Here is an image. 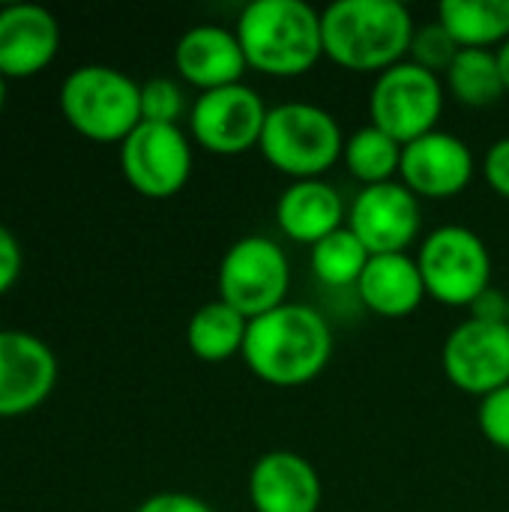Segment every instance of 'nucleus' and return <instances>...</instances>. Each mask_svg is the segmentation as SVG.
Returning <instances> with one entry per match:
<instances>
[{
	"label": "nucleus",
	"mask_w": 509,
	"mask_h": 512,
	"mask_svg": "<svg viewBox=\"0 0 509 512\" xmlns=\"http://www.w3.org/2000/svg\"><path fill=\"white\" fill-rule=\"evenodd\" d=\"M333 357V330L306 303H285L249 321L243 360L270 387H303L315 381Z\"/></svg>",
	"instance_id": "1"
},
{
	"label": "nucleus",
	"mask_w": 509,
	"mask_h": 512,
	"mask_svg": "<svg viewBox=\"0 0 509 512\" xmlns=\"http://www.w3.org/2000/svg\"><path fill=\"white\" fill-rule=\"evenodd\" d=\"M414 15L402 0H336L321 12L324 57L351 72H384L405 60Z\"/></svg>",
	"instance_id": "2"
},
{
	"label": "nucleus",
	"mask_w": 509,
	"mask_h": 512,
	"mask_svg": "<svg viewBox=\"0 0 509 512\" xmlns=\"http://www.w3.org/2000/svg\"><path fill=\"white\" fill-rule=\"evenodd\" d=\"M234 33L249 69L270 78H297L324 57L321 12L306 0H252Z\"/></svg>",
	"instance_id": "3"
},
{
	"label": "nucleus",
	"mask_w": 509,
	"mask_h": 512,
	"mask_svg": "<svg viewBox=\"0 0 509 512\" xmlns=\"http://www.w3.org/2000/svg\"><path fill=\"white\" fill-rule=\"evenodd\" d=\"M57 102L63 120L99 144H123L141 123V84L105 63L72 69L60 84Z\"/></svg>",
	"instance_id": "4"
},
{
	"label": "nucleus",
	"mask_w": 509,
	"mask_h": 512,
	"mask_svg": "<svg viewBox=\"0 0 509 512\" xmlns=\"http://www.w3.org/2000/svg\"><path fill=\"white\" fill-rule=\"evenodd\" d=\"M261 156L291 180L324 177L345 150L339 120L315 102H282L267 111Z\"/></svg>",
	"instance_id": "5"
},
{
	"label": "nucleus",
	"mask_w": 509,
	"mask_h": 512,
	"mask_svg": "<svg viewBox=\"0 0 509 512\" xmlns=\"http://www.w3.org/2000/svg\"><path fill=\"white\" fill-rule=\"evenodd\" d=\"M219 300L237 309L246 321H255L288 300L291 264L285 249L261 234L240 237L228 246L216 273Z\"/></svg>",
	"instance_id": "6"
},
{
	"label": "nucleus",
	"mask_w": 509,
	"mask_h": 512,
	"mask_svg": "<svg viewBox=\"0 0 509 512\" xmlns=\"http://www.w3.org/2000/svg\"><path fill=\"white\" fill-rule=\"evenodd\" d=\"M426 294L444 306H471L492 288V255L486 240L465 225H441L417 249Z\"/></svg>",
	"instance_id": "7"
},
{
	"label": "nucleus",
	"mask_w": 509,
	"mask_h": 512,
	"mask_svg": "<svg viewBox=\"0 0 509 512\" xmlns=\"http://www.w3.org/2000/svg\"><path fill=\"white\" fill-rule=\"evenodd\" d=\"M444 111V81L441 75L402 60L384 69L369 93V117L372 126L408 144L426 132L438 129Z\"/></svg>",
	"instance_id": "8"
},
{
	"label": "nucleus",
	"mask_w": 509,
	"mask_h": 512,
	"mask_svg": "<svg viewBox=\"0 0 509 512\" xmlns=\"http://www.w3.org/2000/svg\"><path fill=\"white\" fill-rule=\"evenodd\" d=\"M120 171L138 195L174 198L192 177V141L180 126L141 120L120 144Z\"/></svg>",
	"instance_id": "9"
},
{
	"label": "nucleus",
	"mask_w": 509,
	"mask_h": 512,
	"mask_svg": "<svg viewBox=\"0 0 509 512\" xmlns=\"http://www.w3.org/2000/svg\"><path fill=\"white\" fill-rule=\"evenodd\" d=\"M267 111L258 90L240 81L201 93L189 111V132L213 156H240L261 144Z\"/></svg>",
	"instance_id": "10"
},
{
	"label": "nucleus",
	"mask_w": 509,
	"mask_h": 512,
	"mask_svg": "<svg viewBox=\"0 0 509 512\" xmlns=\"http://www.w3.org/2000/svg\"><path fill=\"white\" fill-rule=\"evenodd\" d=\"M441 363L447 381L468 393L486 399L489 393L509 384V324H489L468 318L450 330L441 348Z\"/></svg>",
	"instance_id": "11"
},
{
	"label": "nucleus",
	"mask_w": 509,
	"mask_h": 512,
	"mask_svg": "<svg viewBox=\"0 0 509 512\" xmlns=\"http://www.w3.org/2000/svg\"><path fill=\"white\" fill-rule=\"evenodd\" d=\"M420 222V198L402 180H390L378 186H363L348 207L345 225L357 234L369 255H387L408 252V246L420 234Z\"/></svg>",
	"instance_id": "12"
},
{
	"label": "nucleus",
	"mask_w": 509,
	"mask_h": 512,
	"mask_svg": "<svg viewBox=\"0 0 509 512\" xmlns=\"http://www.w3.org/2000/svg\"><path fill=\"white\" fill-rule=\"evenodd\" d=\"M477 159L468 141H462L453 132L435 129L426 132L402 147V165L399 180L417 195V198H456L468 189L474 180Z\"/></svg>",
	"instance_id": "13"
},
{
	"label": "nucleus",
	"mask_w": 509,
	"mask_h": 512,
	"mask_svg": "<svg viewBox=\"0 0 509 512\" xmlns=\"http://www.w3.org/2000/svg\"><path fill=\"white\" fill-rule=\"evenodd\" d=\"M57 387V357L27 330H0V420L33 414Z\"/></svg>",
	"instance_id": "14"
},
{
	"label": "nucleus",
	"mask_w": 509,
	"mask_h": 512,
	"mask_svg": "<svg viewBox=\"0 0 509 512\" xmlns=\"http://www.w3.org/2000/svg\"><path fill=\"white\" fill-rule=\"evenodd\" d=\"M60 21L36 3L0 6V75L24 81L45 72L60 51Z\"/></svg>",
	"instance_id": "15"
},
{
	"label": "nucleus",
	"mask_w": 509,
	"mask_h": 512,
	"mask_svg": "<svg viewBox=\"0 0 509 512\" xmlns=\"http://www.w3.org/2000/svg\"><path fill=\"white\" fill-rule=\"evenodd\" d=\"M321 477L315 465L294 450H270L249 471V501L255 512H318Z\"/></svg>",
	"instance_id": "16"
},
{
	"label": "nucleus",
	"mask_w": 509,
	"mask_h": 512,
	"mask_svg": "<svg viewBox=\"0 0 509 512\" xmlns=\"http://www.w3.org/2000/svg\"><path fill=\"white\" fill-rule=\"evenodd\" d=\"M174 69L186 84L207 93L240 84L249 63L234 30L219 24H198L177 39Z\"/></svg>",
	"instance_id": "17"
},
{
	"label": "nucleus",
	"mask_w": 509,
	"mask_h": 512,
	"mask_svg": "<svg viewBox=\"0 0 509 512\" xmlns=\"http://www.w3.org/2000/svg\"><path fill=\"white\" fill-rule=\"evenodd\" d=\"M348 210L333 183L324 177L318 180H291L279 201H276V225L279 231L300 243V246H315L333 231L345 228Z\"/></svg>",
	"instance_id": "18"
},
{
	"label": "nucleus",
	"mask_w": 509,
	"mask_h": 512,
	"mask_svg": "<svg viewBox=\"0 0 509 512\" xmlns=\"http://www.w3.org/2000/svg\"><path fill=\"white\" fill-rule=\"evenodd\" d=\"M357 294L372 315L390 321L414 315L420 303L429 297L417 255L408 252L372 255L357 282Z\"/></svg>",
	"instance_id": "19"
},
{
	"label": "nucleus",
	"mask_w": 509,
	"mask_h": 512,
	"mask_svg": "<svg viewBox=\"0 0 509 512\" xmlns=\"http://www.w3.org/2000/svg\"><path fill=\"white\" fill-rule=\"evenodd\" d=\"M249 321L219 297L195 309L186 324V345L204 363H225L243 354Z\"/></svg>",
	"instance_id": "20"
},
{
	"label": "nucleus",
	"mask_w": 509,
	"mask_h": 512,
	"mask_svg": "<svg viewBox=\"0 0 509 512\" xmlns=\"http://www.w3.org/2000/svg\"><path fill=\"white\" fill-rule=\"evenodd\" d=\"M438 21L459 48H501L509 39V0H444Z\"/></svg>",
	"instance_id": "21"
},
{
	"label": "nucleus",
	"mask_w": 509,
	"mask_h": 512,
	"mask_svg": "<svg viewBox=\"0 0 509 512\" xmlns=\"http://www.w3.org/2000/svg\"><path fill=\"white\" fill-rule=\"evenodd\" d=\"M402 147L405 144H399L396 138H390L387 132L369 123V126L354 129L345 138L342 162L354 180H360L363 186H378V183H390L399 177Z\"/></svg>",
	"instance_id": "22"
},
{
	"label": "nucleus",
	"mask_w": 509,
	"mask_h": 512,
	"mask_svg": "<svg viewBox=\"0 0 509 512\" xmlns=\"http://www.w3.org/2000/svg\"><path fill=\"white\" fill-rule=\"evenodd\" d=\"M444 78H447V90L462 105H471V108L495 105L507 93L498 54L489 48H462L453 66L444 72Z\"/></svg>",
	"instance_id": "23"
},
{
	"label": "nucleus",
	"mask_w": 509,
	"mask_h": 512,
	"mask_svg": "<svg viewBox=\"0 0 509 512\" xmlns=\"http://www.w3.org/2000/svg\"><path fill=\"white\" fill-rule=\"evenodd\" d=\"M369 249L357 240V234L345 225L324 237L321 243L312 246V273L321 285L327 288H348L360 282L366 264H369Z\"/></svg>",
	"instance_id": "24"
},
{
	"label": "nucleus",
	"mask_w": 509,
	"mask_h": 512,
	"mask_svg": "<svg viewBox=\"0 0 509 512\" xmlns=\"http://www.w3.org/2000/svg\"><path fill=\"white\" fill-rule=\"evenodd\" d=\"M459 42L450 36V30L441 24V21H429V24H420L414 30V39H411V51H408V60L441 75L453 66L456 54H459Z\"/></svg>",
	"instance_id": "25"
},
{
	"label": "nucleus",
	"mask_w": 509,
	"mask_h": 512,
	"mask_svg": "<svg viewBox=\"0 0 509 512\" xmlns=\"http://www.w3.org/2000/svg\"><path fill=\"white\" fill-rule=\"evenodd\" d=\"M183 111H186V96L174 78L156 75L141 84V120L144 123L180 126L177 120L183 117Z\"/></svg>",
	"instance_id": "26"
},
{
	"label": "nucleus",
	"mask_w": 509,
	"mask_h": 512,
	"mask_svg": "<svg viewBox=\"0 0 509 512\" xmlns=\"http://www.w3.org/2000/svg\"><path fill=\"white\" fill-rule=\"evenodd\" d=\"M477 423L483 438L509 453V384L489 393L486 399H480V411H477Z\"/></svg>",
	"instance_id": "27"
},
{
	"label": "nucleus",
	"mask_w": 509,
	"mask_h": 512,
	"mask_svg": "<svg viewBox=\"0 0 509 512\" xmlns=\"http://www.w3.org/2000/svg\"><path fill=\"white\" fill-rule=\"evenodd\" d=\"M483 177L486 183L492 186L495 195L507 198L509 201V135L507 138H498L486 156H483Z\"/></svg>",
	"instance_id": "28"
},
{
	"label": "nucleus",
	"mask_w": 509,
	"mask_h": 512,
	"mask_svg": "<svg viewBox=\"0 0 509 512\" xmlns=\"http://www.w3.org/2000/svg\"><path fill=\"white\" fill-rule=\"evenodd\" d=\"M21 264H24V255H21V243L18 237L0 222V297L6 291L15 288L18 276H21Z\"/></svg>",
	"instance_id": "29"
},
{
	"label": "nucleus",
	"mask_w": 509,
	"mask_h": 512,
	"mask_svg": "<svg viewBox=\"0 0 509 512\" xmlns=\"http://www.w3.org/2000/svg\"><path fill=\"white\" fill-rule=\"evenodd\" d=\"M135 512H216L204 498L189 492H159L144 498Z\"/></svg>",
	"instance_id": "30"
},
{
	"label": "nucleus",
	"mask_w": 509,
	"mask_h": 512,
	"mask_svg": "<svg viewBox=\"0 0 509 512\" xmlns=\"http://www.w3.org/2000/svg\"><path fill=\"white\" fill-rule=\"evenodd\" d=\"M468 309H471V318L477 321L507 324V294H501L498 288H486Z\"/></svg>",
	"instance_id": "31"
},
{
	"label": "nucleus",
	"mask_w": 509,
	"mask_h": 512,
	"mask_svg": "<svg viewBox=\"0 0 509 512\" xmlns=\"http://www.w3.org/2000/svg\"><path fill=\"white\" fill-rule=\"evenodd\" d=\"M495 54H498L501 78H504V87H507V93H509V39L501 45V48H495Z\"/></svg>",
	"instance_id": "32"
},
{
	"label": "nucleus",
	"mask_w": 509,
	"mask_h": 512,
	"mask_svg": "<svg viewBox=\"0 0 509 512\" xmlns=\"http://www.w3.org/2000/svg\"><path fill=\"white\" fill-rule=\"evenodd\" d=\"M3 105H6V78L0 75V111H3Z\"/></svg>",
	"instance_id": "33"
},
{
	"label": "nucleus",
	"mask_w": 509,
	"mask_h": 512,
	"mask_svg": "<svg viewBox=\"0 0 509 512\" xmlns=\"http://www.w3.org/2000/svg\"><path fill=\"white\" fill-rule=\"evenodd\" d=\"M507 324H509V294H507Z\"/></svg>",
	"instance_id": "34"
}]
</instances>
